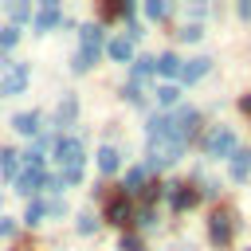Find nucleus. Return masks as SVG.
I'll use <instances>...</instances> for the list:
<instances>
[{"instance_id": "1", "label": "nucleus", "mask_w": 251, "mask_h": 251, "mask_svg": "<svg viewBox=\"0 0 251 251\" xmlns=\"http://www.w3.org/2000/svg\"><path fill=\"white\" fill-rule=\"evenodd\" d=\"M55 161H59V184H78L82 180V141L78 137H59Z\"/></svg>"}, {"instance_id": "2", "label": "nucleus", "mask_w": 251, "mask_h": 251, "mask_svg": "<svg viewBox=\"0 0 251 251\" xmlns=\"http://www.w3.org/2000/svg\"><path fill=\"white\" fill-rule=\"evenodd\" d=\"M235 149H239V145H235V133H231V129H220V126H216V129L204 137V153L216 157V161H220V157H231Z\"/></svg>"}, {"instance_id": "3", "label": "nucleus", "mask_w": 251, "mask_h": 251, "mask_svg": "<svg viewBox=\"0 0 251 251\" xmlns=\"http://www.w3.org/2000/svg\"><path fill=\"white\" fill-rule=\"evenodd\" d=\"M27 78H31V67L27 63H12L4 71V78H0V94H20L27 86Z\"/></svg>"}, {"instance_id": "4", "label": "nucleus", "mask_w": 251, "mask_h": 251, "mask_svg": "<svg viewBox=\"0 0 251 251\" xmlns=\"http://www.w3.org/2000/svg\"><path fill=\"white\" fill-rule=\"evenodd\" d=\"M43 184H47V176H43V165H27V169L16 176V192H24V196H27V192H39Z\"/></svg>"}, {"instance_id": "5", "label": "nucleus", "mask_w": 251, "mask_h": 251, "mask_svg": "<svg viewBox=\"0 0 251 251\" xmlns=\"http://www.w3.org/2000/svg\"><path fill=\"white\" fill-rule=\"evenodd\" d=\"M208 71H212V59H204V55H200V59H188V63L180 67V82H196V78H204Z\"/></svg>"}, {"instance_id": "6", "label": "nucleus", "mask_w": 251, "mask_h": 251, "mask_svg": "<svg viewBox=\"0 0 251 251\" xmlns=\"http://www.w3.org/2000/svg\"><path fill=\"white\" fill-rule=\"evenodd\" d=\"M251 176V149H235L231 153V180H247Z\"/></svg>"}, {"instance_id": "7", "label": "nucleus", "mask_w": 251, "mask_h": 251, "mask_svg": "<svg viewBox=\"0 0 251 251\" xmlns=\"http://www.w3.org/2000/svg\"><path fill=\"white\" fill-rule=\"evenodd\" d=\"M55 24H59V4L47 0V4L39 8V16H35V31H51Z\"/></svg>"}, {"instance_id": "8", "label": "nucleus", "mask_w": 251, "mask_h": 251, "mask_svg": "<svg viewBox=\"0 0 251 251\" xmlns=\"http://www.w3.org/2000/svg\"><path fill=\"white\" fill-rule=\"evenodd\" d=\"M110 59H114V63H129V59H133V39H129V35L110 39Z\"/></svg>"}, {"instance_id": "9", "label": "nucleus", "mask_w": 251, "mask_h": 251, "mask_svg": "<svg viewBox=\"0 0 251 251\" xmlns=\"http://www.w3.org/2000/svg\"><path fill=\"white\" fill-rule=\"evenodd\" d=\"M106 220L110 224H129V200L126 196H114L110 208H106Z\"/></svg>"}, {"instance_id": "10", "label": "nucleus", "mask_w": 251, "mask_h": 251, "mask_svg": "<svg viewBox=\"0 0 251 251\" xmlns=\"http://www.w3.org/2000/svg\"><path fill=\"white\" fill-rule=\"evenodd\" d=\"M39 122H43V118H39L35 110H31V114H16V118H12L16 133H27V137H31V133H39Z\"/></svg>"}, {"instance_id": "11", "label": "nucleus", "mask_w": 251, "mask_h": 251, "mask_svg": "<svg viewBox=\"0 0 251 251\" xmlns=\"http://www.w3.org/2000/svg\"><path fill=\"white\" fill-rule=\"evenodd\" d=\"M94 63H98V51H90V47H78V51H75V59H71V71H78V75H82V71H90Z\"/></svg>"}, {"instance_id": "12", "label": "nucleus", "mask_w": 251, "mask_h": 251, "mask_svg": "<svg viewBox=\"0 0 251 251\" xmlns=\"http://www.w3.org/2000/svg\"><path fill=\"white\" fill-rule=\"evenodd\" d=\"M227 235H231V216L216 212V216H212V239H216V243H227Z\"/></svg>"}, {"instance_id": "13", "label": "nucleus", "mask_w": 251, "mask_h": 251, "mask_svg": "<svg viewBox=\"0 0 251 251\" xmlns=\"http://www.w3.org/2000/svg\"><path fill=\"white\" fill-rule=\"evenodd\" d=\"M180 67H184V63H180L173 51H165V55L157 59V71H161V75H169V78H180Z\"/></svg>"}, {"instance_id": "14", "label": "nucleus", "mask_w": 251, "mask_h": 251, "mask_svg": "<svg viewBox=\"0 0 251 251\" xmlns=\"http://www.w3.org/2000/svg\"><path fill=\"white\" fill-rule=\"evenodd\" d=\"M82 47L102 51V27H98V24H82Z\"/></svg>"}, {"instance_id": "15", "label": "nucleus", "mask_w": 251, "mask_h": 251, "mask_svg": "<svg viewBox=\"0 0 251 251\" xmlns=\"http://www.w3.org/2000/svg\"><path fill=\"white\" fill-rule=\"evenodd\" d=\"M98 169L102 173H118V149L114 145H102L98 149Z\"/></svg>"}, {"instance_id": "16", "label": "nucleus", "mask_w": 251, "mask_h": 251, "mask_svg": "<svg viewBox=\"0 0 251 251\" xmlns=\"http://www.w3.org/2000/svg\"><path fill=\"white\" fill-rule=\"evenodd\" d=\"M75 114H78V102H75V94H67V98L59 102V126H71Z\"/></svg>"}, {"instance_id": "17", "label": "nucleus", "mask_w": 251, "mask_h": 251, "mask_svg": "<svg viewBox=\"0 0 251 251\" xmlns=\"http://www.w3.org/2000/svg\"><path fill=\"white\" fill-rule=\"evenodd\" d=\"M153 71H157V59H137V63H133V86H137L141 78H149Z\"/></svg>"}, {"instance_id": "18", "label": "nucleus", "mask_w": 251, "mask_h": 251, "mask_svg": "<svg viewBox=\"0 0 251 251\" xmlns=\"http://www.w3.org/2000/svg\"><path fill=\"white\" fill-rule=\"evenodd\" d=\"M176 98H180V90H176V86H157V106H161V110L176 106Z\"/></svg>"}, {"instance_id": "19", "label": "nucleus", "mask_w": 251, "mask_h": 251, "mask_svg": "<svg viewBox=\"0 0 251 251\" xmlns=\"http://www.w3.org/2000/svg\"><path fill=\"white\" fill-rule=\"evenodd\" d=\"M192 200H196V196H192L184 184H173V208H188Z\"/></svg>"}, {"instance_id": "20", "label": "nucleus", "mask_w": 251, "mask_h": 251, "mask_svg": "<svg viewBox=\"0 0 251 251\" xmlns=\"http://www.w3.org/2000/svg\"><path fill=\"white\" fill-rule=\"evenodd\" d=\"M43 212H47V204H43V200H31V204H27V212H24V224H39V220H43Z\"/></svg>"}, {"instance_id": "21", "label": "nucleus", "mask_w": 251, "mask_h": 251, "mask_svg": "<svg viewBox=\"0 0 251 251\" xmlns=\"http://www.w3.org/2000/svg\"><path fill=\"white\" fill-rule=\"evenodd\" d=\"M0 173H4V176L16 173V153H12V149H0Z\"/></svg>"}, {"instance_id": "22", "label": "nucleus", "mask_w": 251, "mask_h": 251, "mask_svg": "<svg viewBox=\"0 0 251 251\" xmlns=\"http://www.w3.org/2000/svg\"><path fill=\"white\" fill-rule=\"evenodd\" d=\"M145 16L161 20V16H169V4H165V0H149V4H145Z\"/></svg>"}, {"instance_id": "23", "label": "nucleus", "mask_w": 251, "mask_h": 251, "mask_svg": "<svg viewBox=\"0 0 251 251\" xmlns=\"http://www.w3.org/2000/svg\"><path fill=\"white\" fill-rule=\"evenodd\" d=\"M16 39H20V27H4L0 31V47H12Z\"/></svg>"}, {"instance_id": "24", "label": "nucleus", "mask_w": 251, "mask_h": 251, "mask_svg": "<svg viewBox=\"0 0 251 251\" xmlns=\"http://www.w3.org/2000/svg\"><path fill=\"white\" fill-rule=\"evenodd\" d=\"M141 180H145V169H133V173H129V176H126V188H129V192H133V188H137V184H141Z\"/></svg>"}, {"instance_id": "25", "label": "nucleus", "mask_w": 251, "mask_h": 251, "mask_svg": "<svg viewBox=\"0 0 251 251\" xmlns=\"http://www.w3.org/2000/svg\"><path fill=\"white\" fill-rule=\"evenodd\" d=\"M180 39H188V43L200 39V27H196V24H184V27H180Z\"/></svg>"}, {"instance_id": "26", "label": "nucleus", "mask_w": 251, "mask_h": 251, "mask_svg": "<svg viewBox=\"0 0 251 251\" xmlns=\"http://www.w3.org/2000/svg\"><path fill=\"white\" fill-rule=\"evenodd\" d=\"M90 227H94V220H90V212H82V216H78V231H82V235H86V231H90Z\"/></svg>"}, {"instance_id": "27", "label": "nucleus", "mask_w": 251, "mask_h": 251, "mask_svg": "<svg viewBox=\"0 0 251 251\" xmlns=\"http://www.w3.org/2000/svg\"><path fill=\"white\" fill-rule=\"evenodd\" d=\"M122 251H141V243L133 235H122Z\"/></svg>"}, {"instance_id": "28", "label": "nucleus", "mask_w": 251, "mask_h": 251, "mask_svg": "<svg viewBox=\"0 0 251 251\" xmlns=\"http://www.w3.org/2000/svg\"><path fill=\"white\" fill-rule=\"evenodd\" d=\"M12 16H16V20H24V16H31V8H27V4H12Z\"/></svg>"}, {"instance_id": "29", "label": "nucleus", "mask_w": 251, "mask_h": 251, "mask_svg": "<svg viewBox=\"0 0 251 251\" xmlns=\"http://www.w3.org/2000/svg\"><path fill=\"white\" fill-rule=\"evenodd\" d=\"M0 235H12V220H4V216H0Z\"/></svg>"}, {"instance_id": "30", "label": "nucleus", "mask_w": 251, "mask_h": 251, "mask_svg": "<svg viewBox=\"0 0 251 251\" xmlns=\"http://www.w3.org/2000/svg\"><path fill=\"white\" fill-rule=\"evenodd\" d=\"M243 110H247V114H251V98H243Z\"/></svg>"}]
</instances>
